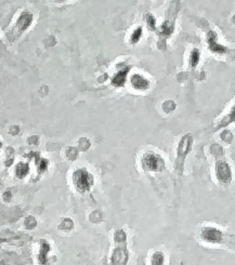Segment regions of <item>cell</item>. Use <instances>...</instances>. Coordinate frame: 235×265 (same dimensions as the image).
Wrapping results in <instances>:
<instances>
[{
  "mask_svg": "<svg viewBox=\"0 0 235 265\" xmlns=\"http://www.w3.org/2000/svg\"><path fill=\"white\" fill-rule=\"evenodd\" d=\"M141 164L146 171H162L164 167V161L158 155L148 153L144 155L141 159Z\"/></svg>",
  "mask_w": 235,
  "mask_h": 265,
  "instance_id": "cell-1",
  "label": "cell"
},
{
  "mask_svg": "<svg viewBox=\"0 0 235 265\" xmlns=\"http://www.w3.org/2000/svg\"><path fill=\"white\" fill-rule=\"evenodd\" d=\"M216 173L217 179L221 183H229L232 180V173L228 164L223 162H219L216 164Z\"/></svg>",
  "mask_w": 235,
  "mask_h": 265,
  "instance_id": "cell-2",
  "label": "cell"
},
{
  "mask_svg": "<svg viewBox=\"0 0 235 265\" xmlns=\"http://www.w3.org/2000/svg\"><path fill=\"white\" fill-rule=\"evenodd\" d=\"M222 232L212 227H206L203 229L201 237L210 243H219L222 240Z\"/></svg>",
  "mask_w": 235,
  "mask_h": 265,
  "instance_id": "cell-3",
  "label": "cell"
},
{
  "mask_svg": "<svg viewBox=\"0 0 235 265\" xmlns=\"http://www.w3.org/2000/svg\"><path fill=\"white\" fill-rule=\"evenodd\" d=\"M77 182L78 184V187L81 190L86 191L89 189L90 187H91L93 180H92V176H90L86 171H80L77 176Z\"/></svg>",
  "mask_w": 235,
  "mask_h": 265,
  "instance_id": "cell-4",
  "label": "cell"
},
{
  "mask_svg": "<svg viewBox=\"0 0 235 265\" xmlns=\"http://www.w3.org/2000/svg\"><path fill=\"white\" fill-rule=\"evenodd\" d=\"M216 38H217V35H216L215 32H214V31L209 32L208 35V42L210 50L214 53H225L226 51V49L221 44H218L216 42Z\"/></svg>",
  "mask_w": 235,
  "mask_h": 265,
  "instance_id": "cell-5",
  "label": "cell"
},
{
  "mask_svg": "<svg viewBox=\"0 0 235 265\" xmlns=\"http://www.w3.org/2000/svg\"><path fill=\"white\" fill-rule=\"evenodd\" d=\"M131 84L133 87L137 90L148 89L150 86L148 80L139 74L133 75L131 77Z\"/></svg>",
  "mask_w": 235,
  "mask_h": 265,
  "instance_id": "cell-6",
  "label": "cell"
},
{
  "mask_svg": "<svg viewBox=\"0 0 235 265\" xmlns=\"http://www.w3.org/2000/svg\"><path fill=\"white\" fill-rule=\"evenodd\" d=\"M130 67H125L121 71L118 72L115 75V76L113 77L112 80V84L115 86H123L124 83L126 80V77L128 73Z\"/></svg>",
  "mask_w": 235,
  "mask_h": 265,
  "instance_id": "cell-7",
  "label": "cell"
},
{
  "mask_svg": "<svg viewBox=\"0 0 235 265\" xmlns=\"http://www.w3.org/2000/svg\"><path fill=\"white\" fill-rule=\"evenodd\" d=\"M190 145H191V139L186 136L182 139L181 142L179 143L178 153L179 155H184L190 151Z\"/></svg>",
  "mask_w": 235,
  "mask_h": 265,
  "instance_id": "cell-8",
  "label": "cell"
},
{
  "mask_svg": "<svg viewBox=\"0 0 235 265\" xmlns=\"http://www.w3.org/2000/svg\"><path fill=\"white\" fill-rule=\"evenodd\" d=\"M31 20H32V17L29 15L28 14L24 15L20 18L19 19V28L21 30L26 28L28 26L31 24Z\"/></svg>",
  "mask_w": 235,
  "mask_h": 265,
  "instance_id": "cell-9",
  "label": "cell"
},
{
  "mask_svg": "<svg viewBox=\"0 0 235 265\" xmlns=\"http://www.w3.org/2000/svg\"><path fill=\"white\" fill-rule=\"evenodd\" d=\"M142 36V28L138 27L133 31L130 37V42L132 44H136L139 41L141 37Z\"/></svg>",
  "mask_w": 235,
  "mask_h": 265,
  "instance_id": "cell-10",
  "label": "cell"
},
{
  "mask_svg": "<svg viewBox=\"0 0 235 265\" xmlns=\"http://www.w3.org/2000/svg\"><path fill=\"white\" fill-rule=\"evenodd\" d=\"M174 31L173 26L170 24L168 23V22H165L163 24L162 26V35L165 36H169L172 34Z\"/></svg>",
  "mask_w": 235,
  "mask_h": 265,
  "instance_id": "cell-11",
  "label": "cell"
},
{
  "mask_svg": "<svg viewBox=\"0 0 235 265\" xmlns=\"http://www.w3.org/2000/svg\"><path fill=\"white\" fill-rule=\"evenodd\" d=\"M199 58H200V54H199V51L197 49H194L191 53L190 56V64L192 67H195L199 63Z\"/></svg>",
  "mask_w": 235,
  "mask_h": 265,
  "instance_id": "cell-12",
  "label": "cell"
},
{
  "mask_svg": "<svg viewBox=\"0 0 235 265\" xmlns=\"http://www.w3.org/2000/svg\"><path fill=\"white\" fill-rule=\"evenodd\" d=\"M164 260V257L162 253H155L152 258V264L153 265H163Z\"/></svg>",
  "mask_w": 235,
  "mask_h": 265,
  "instance_id": "cell-13",
  "label": "cell"
},
{
  "mask_svg": "<svg viewBox=\"0 0 235 265\" xmlns=\"http://www.w3.org/2000/svg\"><path fill=\"white\" fill-rule=\"evenodd\" d=\"M146 22L151 30H155L156 28V20L151 14L146 15Z\"/></svg>",
  "mask_w": 235,
  "mask_h": 265,
  "instance_id": "cell-14",
  "label": "cell"
}]
</instances>
